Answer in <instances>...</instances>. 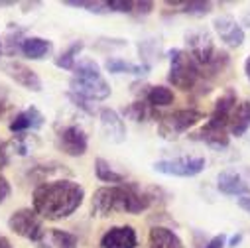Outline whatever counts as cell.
Masks as SVG:
<instances>
[{
    "mask_svg": "<svg viewBox=\"0 0 250 248\" xmlns=\"http://www.w3.org/2000/svg\"><path fill=\"white\" fill-rule=\"evenodd\" d=\"M85 199V189L77 181H43L34 191V211L47 221H61L73 215Z\"/></svg>",
    "mask_w": 250,
    "mask_h": 248,
    "instance_id": "obj_1",
    "label": "cell"
},
{
    "mask_svg": "<svg viewBox=\"0 0 250 248\" xmlns=\"http://www.w3.org/2000/svg\"><path fill=\"white\" fill-rule=\"evenodd\" d=\"M185 43H187V53H189L193 57V61L199 65L201 75L203 73H211V75L219 73L229 63V55L215 47L213 36L203 28L187 32Z\"/></svg>",
    "mask_w": 250,
    "mask_h": 248,
    "instance_id": "obj_2",
    "label": "cell"
},
{
    "mask_svg": "<svg viewBox=\"0 0 250 248\" xmlns=\"http://www.w3.org/2000/svg\"><path fill=\"white\" fill-rule=\"evenodd\" d=\"M73 71L75 75L69 83L73 95L83 101H104L110 97V85L101 75V69L93 59H79Z\"/></svg>",
    "mask_w": 250,
    "mask_h": 248,
    "instance_id": "obj_3",
    "label": "cell"
},
{
    "mask_svg": "<svg viewBox=\"0 0 250 248\" xmlns=\"http://www.w3.org/2000/svg\"><path fill=\"white\" fill-rule=\"evenodd\" d=\"M93 211L99 217L130 213V185H108L93 193Z\"/></svg>",
    "mask_w": 250,
    "mask_h": 248,
    "instance_id": "obj_4",
    "label": "cell"
},
{
    "mask_svg": "<svg viewBox=\"0 0 250 248\" xmlns=\"http://www.w3.org/2000/svg\"><path fill=\"white\" fill-rule=\"evenodd\" d=\"M201 77L199 65L193 61V57L183 51V49H171L169 51V73L167 81L181 89V91H191Z\"/></svg>",
    "mask_w": 250,
    "mask_h": 248,
    "instance_id": "obj_5",
    "label": "cell"
},
{
    "mask_svg": "<svg viewBox=\"0 0 250 248\" xmlns=\"http://www.w3.org/2000/svg\"><path fill=\"white\" fill-rule=\"evenodd\" d=\"M205 114L197 108H181V110H173L166 116L160 118V136L166 138V140H175L179 138L181 134H185L187 130H189L191 126H195V124L199 120H203Z\"/></svg>",
    "mask_w": 250,
    "mask_h": 248,
    "instance_id": "obj_6",
    "label": "cell"
},
{
    "mask_svg": "<svg viewBox=\"0 0 250 248\" xmlns=\"http://www.w3.org/2000/svg\"><path fill=\"white\" fill-rule=\"evenodd\" d=\"M205 158L201 156H179L173 160H160L154 164V171L175 177H193L205 169Z\"/></svg>",
    "mask_w": 250,
    "mask_h": 248,
    "instance_id": "obj_7",
    "label": "cell"
},
{
    "mask_svg": "<svg viewBox=\"0 0 250 248\" xmlns=\"http://www.w3.org/2000/svg\"><path fill=\"white\" fill-rule=\"evenodd\" d=\"M8 227L18 236L34 240V242L38 240V236L43 230L42 219H40V215L34 209H18V211H14L10 215V219H8Z\"/></svg>",
    "mask_w": 250,
    "mask_h": 248,
    "instance_id": "obj_8",
    "label": "cell"
},
{
    "mask_svg": "<svg viewBox=\"0 0 250 248\" xmlns=\"http://www.w3.org/2000/svg\"><path fill=\"white\" fill-rule=\"evenodd\" d=\"M57 148L67 154V156H83L87 152V146H89V140H87V134L85 130L79 126V124H67V126L59 128L57 130Z\"/></svg>",
    "mask_w": 250,
    "mask_h": 248,
    "instance_id": "obj_9",
    "label": "cell"
},
{
    "mask_svg": "<svg viewBox=\"0 0 250 248\" xmlns=\"http://www.w3.org/2000/svg\"><path fill=\"white\" fill-rule=\"evenodd\" d=\"M213 30L225 41L229 47H240L244 41V30L242 26L230 16V14H221L213 20Z\"/></svg>",
    "mask_w": 250,
    "mask_h": 248,
    "instance_id": "obj_10",
    "label": "cell"
},
{
    "mask_svg": "<svg viewBox=\"0 0 250 248\" xmlns=\"http://www.w3.org/2000/svg\"><path fill=\"white\" fill-rule=\"evenodd\" d=\"M138 236L130 225L112 227L101 238V248H136Z\"/></svg>",
    "mask_w": 250,
    "mask_h": 248,
    "instance_id": "obj_11",
    "label": "cell"
},
{
    "mask_svg": "<svg viewBox=\"0 0 250 248\" xmlns=\"http://www.w3.org/2000/svg\"><path fill=\"white\" fill-rule=\"evenodd\" d=\"M4 73L28 91H34V93L42 91V79L38 77V73L34 69H30L28 65L20 63V61H8L4 65Z\"/></svg>",
    "mask_w": 250,
    "mask_h": 248,
    "instance_id": "obj_12",
    "label": "cell"
},
{
    "mask_svg": "<svg viewBox=\"0 0 250 248\" xmlns=\"http://www.w3.org/2000/svg\"><path fill=\"white\" fill-rule=\"evenodd\" d=\"M38 248H77V236L61 228H43L36 240Z\"/></svg>",
    "mask_w": 250,
    "mask_h": 248,
    "instance_id": "obj_13",
    "label": "cell"
},
{
    "mask_svg": "<svg viewBox=\"0 0 250 248\" xmlns=\"http://www.w3.org/2000/svg\"><path fill=\"white\" fill-rule=\"evenodd\" d=\"M217 189L230 197H244L250 193V185L236 171H223L217 177Z\"/></svg>",
    "mask_w": 250,
    "mask_h": 248,
    "instance_id": "obj_14",
    "label": "cell"
},
{
    "mask_svg": "<svg viewBox=\"0 0 250 248\" xmlns=\"http://www.w3.org/2000/svg\"><path fill=\"white\" fill-rule=\"evenodd\" d=\"M101 122H103V128H104L106 136H108L112 142L120 144V142L126 140V124H124V120L118 116L116 110H112V108H103V110H101Z\"/></svg>",
    "mask_w": 250,
    "mask_h": 248,
    "instance_id": "obj_15",
    "label": "cell"
},
{
    "mask_svg": "<svg viewBox=\"0 0 250 248\" xmlns=\"http://www.w3.org/2000/svg\"><path fill=\"white\" fill-rule=\"evenodd\" d=\"M43 114L36 106H30L14 116V120L10 122V130L18 134H24L26 130H38L43 126Z\"/></svg>",
    "mask_w": 250,
    "mask_h": 248,
    "instance_id": "obj_16",
    "label": "cell"
},
{
    "mask_svg": "<svg viewBox=\"0 0 250 248\" xmlns=\"http://www.w3.org/2000/svg\"><path fill=\"white\" fill-rule=\"evenodd\" d=\"M150 248H185L181 238L167 227H152L148 234Z\"/></svg>",
    "mask_w": 250,
    "mask_h": 248,
    "instance_id": "obj_17",
    "label": "cell"
},
{
    "mask_svg": "<svg viewBox=\"0 0 250 248\" xmlns=\"http://www.w3.org/2000/svg\"><path fill=\"white\" fill-rule=\"evenodd\" d=\"M248 128H250V103L242 101V103H236L232 108V114L229 120V132L238 138V136H244Z\"/></svg>",
    "mask_w": 250,
    "mask_h": 248,
    "instance_id": "obj_18",
    "label": "cell"
},
{
    "mask_svg": "<svg viewBox=\"0 0 250 248\" xmlns=\"http://www.w3.org/2000/svg\"><path fill=\"white\" fill-rule=\"evenodd\" d=\"M191 138L197 140V142H205L207 146H211V148H219V150L229 146V130L213 128V126H209V124H205L201 130L193 132Z\"/></svg>",
    "mask_w": 250,
    "mask_h": 248,
    "instance_id": "obj_19",
    "label": "cell"
},
{
    "mask_svg": "<svg viewBox=\"0 0 250 248\" xmlns=\"http://www.w3.org/2000/svg\"><path fill=\"white\" fill-rule=\"evenodd\" d=\"M51 49H53V43L43 38H26L20 45V51L28 59H43L51 53Z\"/></svg>",
    "mask_w": 250,
    "mask_h": 248,
    "instance_id": "obj_20",
    "label": "cell"
},
{
    "mask_svg": "<svg viewBox=\"0 0 250 248\" xmlns=\"http://www.w3.org/2000/svg\"><path fill=\"white\" fill-rule=\"evenodd\" d=\"M173 91L164 87V85H156L150 87V91L146 93V104L152 108H162V106H169L173 103Z\"/></svg>",
    "mask_w": 250,
    "mask_h": 248,
    "instance_id": "obj_21",
    "label": "cell"
},
{
    "mask_svg": "<svg viewBox=\"0 0 250 248\" xmlns=\"http://www.w3.org/2000/svg\"><path fill=\"white\" fill-rule=\"evenodd\" d=\"M104 67L110 73H132V75H142L150 69V65H134V63H130V61H124V59H118V57L106 59Z\"/></svg>",
    "mask_w": 250,
    "mask_h": 248,
    "instance_id": "obj_22",
    "label": "cell"
},
{
    "mask_svg": "<svg viewBox=\"0 0 250 248\" xmlns=\"http://www.w3.org/2000/svg\"><path fill=\"white\" fill-rule=\"evenodd\" d=\"M95 173H97V177H99L101 181H104V183H116V185H120V183H124V179H126L122 173L114 171V169L110 167V164H108L106 160H103V158H97V160H95Z\"/></svg>",
    "mask_w": 250,
    "mask_h": 248,
    "instance_id": "obj_23",
    "label": "cell"
},
{
    "mask_svg": "<svg viewBox=\"0 0 250 248\" xmlns=\"http://www.w3.org/2000/svg\"><path fill=\"white\" fill-rule=\"evenodd\" d=\"M81 49H83V41H73L65 51L59 53V57H55V65L61 69H75Z\"/></svg>",
    "mask_w": 250,
    "mask_h": 248,
    "instance_id": "obj_24",
    "label": "cell"
},
{
    "mask_svg": "<svg viewBox=\"0 0 250 248\" xmlns=\"http://www.w3.org/2000/svg\"><path fill=\"white\" fill-rule=\"evenodd\" d=\"M167 4L175 6V8H183L181 12L191 14V16H205L213 8L211 2H203V0H191V2H167Z\"/></svg>",
    "mask_w": 250,
    "mask_h": 248,
    "instance_id": "obj_25",
    "label": "cell"
},
{
    "mask_svg": "<svg viewBox=\"0 0 250 248\" xmlns=\"http://www.w3.org/2000/svg\"><path fill=\"white\" fill-rule=\"evenodd\" d=\"M124 116H128V118H132L136 122H144V120L154 116V108L148 106L146 101H138V103H134V104L124 108Z\"/></svg>",
    "mask_w": 250,
    "mask_h": 248,
    "instance_id": "obj_26",
    "label": "cell"
},
{
    "mask_svg": "<svg viewBox=\"0 0 250 248\" xmlns=\"http://www.w3.org/2000/svg\"><path fill=\"white\" fill-rule=\"evenodd\" d=\"M22 30H10L6 36H4V40L2 41H0V43H2V51H6L8 55H14L16 51H18V47L22 45Z\"/></svg>",
    "mask_w": 250,
    "mask_h": 248,
    "instance_id": "obj_27",
    "label": "cell"
},
{
    "mask_svg": "<svg viewBox=\"0 0 250 248\" xmlns=\"http://www.w3.org/2000/svg\"><path fill=\"white\" fill-rule=\"evenodd\" d=\"M67 6H73V8H85L89 12H95V14H103L106 12V2H89V0H67L65 2Z\"/></svg>",
    "mask_w": 250,
    "mask_h": 248,
    "instance_id": "obj_28",
    "label": "cell"
},
{
    "mask_svg": "<svg viewBox=\"0 0 250 248\" xmlns=\"http://www.w3.org/2000/svg\"><path fill=\"white\" fill-rule=\"evenodd\" d=\"M106 8L110 12H122V14H130L134 10V2L132 0H110V2H106Z\"/></svg>",
    "mask_w": 250,
    "mask_h": 248,
    "instance_id": "obj_29",
    "label": "cell"
},
{
    "mask_svg": "<svg viewBox=\"0 0 250 248\" xmlns=\"http://www.w3.org/2000/svg\"><path fill=\"white\" fill-rule=\"evenodd\" d=\"M10 193H12V187H10L8 179L0 175V205H2V203H4V201L10 197Z\"/></svg>",
    "mask_w": 250,
    "mask_h": 248,
    "instance_id": "obj_30",
    "label": "cell"
},
{
    "mask_svg": "<svg viewBox=\"0 0 250 248\" xmlns=\"http://www.w3.org/2000/svg\"><path fill=\"white\" fill-rule=\"evenodd\" d=\"M8 158H10V144L4 142V144H0V171H2L8 164Z\"/></svg>",
    "mask_w": 250,
    "mask_h": 248,
    "instance_id": "obj_31",
    "label": "cell"
},
{
    "mask_svg": "<svg viewBox=\"0 0 250 248\" xmlns=\"http://www.w3.org/2000/svg\"><path fill=\"white\" fill-rule=\"evenodd\" d=\"M152 8H154V2H134V10H132V12L146 16V14L152 12Z\"/></svg>",
    "mask_w": 250,
    "mask_h": 248,
    "instance_id": "obj_32",
    "label": "cell"
},
{
    "mask_svg": "<svg viewBox=\"0 0 250 248\" xmlns=\"http://www.w3.org/2000/svg\"><path fill=\"white\" fill-rule=\"evenodd\" d=\"M6 106H8V91L4 85H0V116L4 114Z\"/></svg>",
    "mask_w": 250,
    "mask_h": 248,
    "instance_id": "obj_33",
    "label": "cell"
},
{
    "mask_svg": "<svg viewBox=\"0 0 250 248\" xmlns=\"http://www.w3.org/2000/svg\"><path fill=\"white\" fill-rule=\"evenodd\" d=\"M205 248H225V236H223V234L213 236V238L207 242V246H205Z\"/></svg>",
    "mask_w": 250,
    "mask_h": 248,
    "instance_id": "obj_34",
    "label": "cell"
},
{
    "mask_svg": "<svg viewBox=\"0 0 250 248\" xmlns=\"http://www.w3.org/2000/svg\"><path fill=\"white\" fill-rule=\"evenodd\" d=\"M238 207H240V209H244V211L250 215V195L240 197V199H238Z\"/></svg>",
    "mask_w": 250,
    "mask_h": 248,
    "instance_id": "obj_35",
    "label": "cell"
},
{
    "mask_svg": "<svg viewBox=\"0 0 250 248\" xmlns=\"http://www.w3.org/2000/svg\"><path fill=\"white\" fill-rule=\"evenodd\" d=\"M242 242V234L238 232V234H234V236H230V240H229V246H238Z\"/></svg>",
    "mask_w": 250,
    "mask_h": 248,
    "instance_id": "obj_36",
    "label": "cell"
},
{
    "mask_svg": "<svg viewBox=\"0 0 250 248\" xmlns=\"http://www.w3.org/2000/svg\"><path fill=\"white\" fill-rule=\"evenodd\" d=\"M0 248H12L10 240H8L6 236H2V234H0Z\"/></svg>",
    "mask_w": 250,
    "mask_h": 248,
    "instance_id": "obj_37",
    "label": "cell"
},
{
    "mask_svg": "<svg viewBox=\"0 0 250 248\" xmlns=\"http://www.w3.org/2000/svg\"><path fill=\"white\" fill-rule=\"evenodd\" d=\"M244 73H246V79L250 81V55H248L246 61H244Z\"/></svg>",
    "mask_w": 250,
    "mask_h": 248,
    "instance_id": "obj_38",
    "label": "cell"
},
{
    "mask_svg": "<svg viewBox=\"0 0 250 248\" xmlns=\"http://www.w3.org/2000/svg\"><path fill=\"white\" fill-rule=\"evenodd\" d=\"M242 22H244V26L250 28V10H246V12L242 14Z\"/></svg>",
    "mask_w": 250,
    "mask_h": 248,
    "instance_id": "obj_39",
    "label": "cell"
},
{
    "mask_svg": "<svg viewBox=\"0 0 250 248\" xmlns=\"http://www.w3.org/2000/svg\"><path fill=\"white\" fill-rule=\"evenodd\" d=\"M0 6H14V2H0Z\"/></svg>",
    "mask_w": 250,
    "mask_h": 248,
    "instance_id": "obj_40",
    "label": "cell"
}]
</instances>
